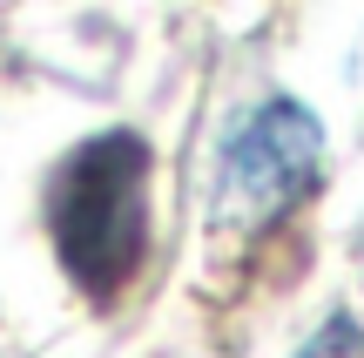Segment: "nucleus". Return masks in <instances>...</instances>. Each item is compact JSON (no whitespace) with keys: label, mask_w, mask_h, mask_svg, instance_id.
I'll return each instance as SVG.
<instances>
[{"label":"nucleus","mask_w":364,"mask_h":358,"mask_svg":"<svg viewBox=\"0 0 364 358\" xmlns=\"http://www.w3.org/2000/svg\"><path fill=\"white\" fill-rule=\"evenodd\" d=\"M358 352H364L358 318H344V311H338V318H331V325H324V332H317V338H311V345H304L297 358H358Z\"/></svg>","instance_id":"3"},{"label":"nucleus","mask_w":364,"mask_h":358,"mask_svg":"<svg viewBox=\"0 0 364 358\" xmlns=\"http://www.w3.org/2000/svg\"><path fill=\"white\" fill-rule=\"evenodd\" d=\"M324 176V129L304 102H263L236 122L216 169V223L223 230H270L290 216Z\"/></svg>","instance_id":"2"},{"label":"nucleus","mask_w":364,"mask_h":358,"mask_svg":"<svg viewBox=\"0 0 364 358\" xmlns=\"http://www.w3.org/2000/svg\"><path fill=\"white\" fill-rule=\"evenodd\" d=\"M48 237L61 270L95 298H122L149 257V142L129 129L88 135L48 183Z\"/></svg>","instance_id":"1"}]
</instances>
